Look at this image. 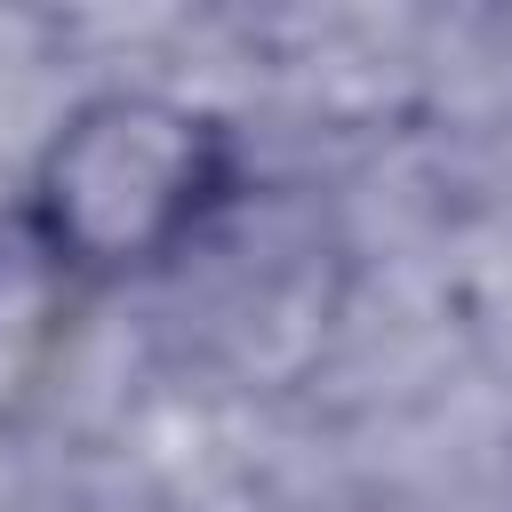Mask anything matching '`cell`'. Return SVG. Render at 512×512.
<instances>
[{"label": "cell", "mask_w": 512, "mask_h": 512, "mask_svg": "<svg viewBox=\"0 0 512 512\" xmlns=\"http://www.w3.org/2000/svg\"><path fill=\"white\" fill-rule=\"evenodd\" d=\"M232 200L240 144L208 104L168 88H104L48 128L24 232L72 280H136L176 264Z\"/></svg>", "instance_id": "6da1fadb"}]
</instances>
